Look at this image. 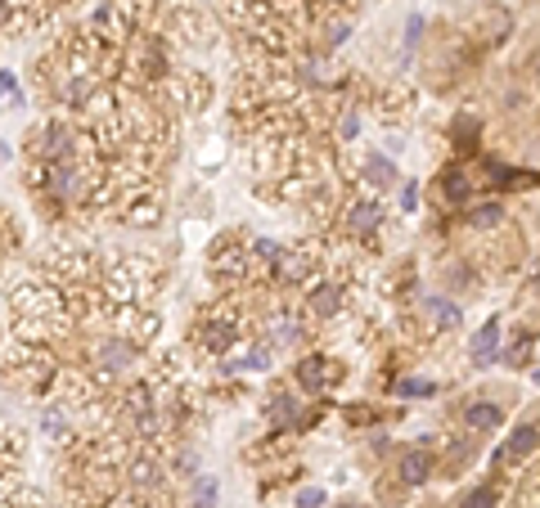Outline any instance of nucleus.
Wrapping results in <instances>:
<instances>
[{"mask_svg":"<svg viewBox=\"0 0 540 508\" xmlns=\"http://www.w3.org/2000/svg\"><path fill=\"white\" fill-rule=\"evenodd\" d=\"M243 342V315L234 306H208L194 320V346H202L208 355H226Z\"/></svg>","mask_w":540,"mask_h":508,"instance_id":"nucleus-1","label":"nucleus"},{"mask_svg":"<svg viewBox=\"0 0 540 508\" xmlns=\"http://www.w3.org/2000/svg\"><path fill=\"white\" fill-rule=\"evenodd\" d=\"M383 230V202L378 198H347L343 216H338V234L352 243H369Z\"/></svg>","mask_w":540,"mask_h":508,"instance_id":"nucleus-2","label":"nucleus"},{"mask_svg":"<svg viewBox=\"0 0 540 508\" xmlns=\"http://www.w3.org/2000/svg\"><path fill=\"white\" fill-rule=\"evenodd\" d=\"M343 306H347V283L343 279H315V283H306V293H302V311L311 315V320H338L343 315Z\"/></svg>","mask_w":540,"mask_h":508,"instance_id":"nucleus-3","label":"nucleus"},{"mask_svg":"<svg viewBox=\"0 0 540 508\" xmlns=\"http://www.w3.org/2000/svg\"><path fill=\"white\" fill-rule=\"evenodd\" d=\"M343 365H338V360H329V355H302L298 365H293V378L302 383V392L306 396H324L333 383H343Z\"/></svg>","mask_w":540,"mask_h":508,"instance_id":"nucleus-4","label":"nucleus"},{"mask_svg":"<svg viewBox=\"0 0 540 508\" xmlns=\"http://www.w3.org/2000/svg\"><path fill=\"white\" fill-rule=\"evenodd\" d=\"M266 418H270V427L302 432V427H306V405H302V396H293V392H275V396L266 401Z\"/></svg>","mask_w":540,"mask_h":508,"instance_id":"nucleus-5","label":"nucleus"},{"mask_svg":"<svg viewBox=\"0 0 540 508\" xmlns=\"http://www.w3.org/2000/svg\"><path fill=\"white\" fill-rule=\"evenodd\" d=\"M468 360L472 365H496L500 360V320H487L468 342Z\"/></svg>","mask_w":540,"mask_h":508,"instance_id":"nucleus-6","label":"nucleus"},{"mask_svg":"<svg viewBox=\"0 0 540 508\" xmlns=\"http://www.w3.org/2000/svg\"><path fill=\"white\" fill-rule=\"evenodd\" d=\"M361 185H369V189H392L396 180H401V171H396V163L387 158V154H369L365 163H361V176H356Z\"/></svg>","mask_w":540,"mask_h":508,"instance_id":"nucleus-7","label":"nucleus"},{"mask_svg":"<svg viewBox=\"0 0 540 508\" xmlns=\"http://www.w3.org/2000/svg\"><path fill=\"white\" fill-rule=\"evenodd\" d=\"M459 418H464L468 432H496V427L504 423V409H500L496 401H468Z\"/></svg>","mask_w":540,"mask_h":508,"instance_id":"nucleus-8","label":"nucleus"},{"mask_svg":"<svg viewBox=\"0 0 540 508\" xmlns=\"http://www.w3.org/2000/svg\"><path fill=\"white\" fill-rule=\"evenodd\" d=\"M472 185H478V180L468 176V167H464V163L446 167V171H441V180H437V189H441V198H446V202H468V198H472Z\"/></svg>","mask_w":540,"mask_h":508,"instance_id":"nucleus-9","label":"nucleus"},{"mask_svg":"<svg viewBox=\"0 0 540 508\" xmlns=\"http://www.w3.org/2000/svg\"><path fill=\"white\" fill-rule=\"evenodd\" d=\"M478 19H482V41H487V45H500V41L513 36V14H509L504 5H487Z\"/></svg>","mask_w":540,"mask_h":508,"instance_id":"nucleus-10","label":"nucleus"},{"mask_svg":"<svg viewBox=\"0 0 540 508\" xmlns=\"http://www.w3.org/2000/svg\"><path fill=\"white\" fill-rule=\"evenodd\" d=\"M396 468H401V481L405 486H424L433 477V455L428 450H401Z\"/></svg>","mask_w":540,"mask_h":508,"instance_id":"nucleus-11","label":"nucleus"},{"mask_svg":"<svg viewBox=\"0 0 540 508\" xmlns=\"http://www.w3.org/2000/svg\"><path fill=\"white\" fill-rule=\"evenodd\" d=\"M450 139H455L459 154H472V149H478V139H482V117L478 113H459L450 122Z\"/></svg>","mask_w":540,"mask_h":508,"instance_id":"nucleus-12","label":"nucleus"},{"mask_svg":"<svg viewBox=\"0 0 540 508\" xmlns=\"http://www.w3.org/2000/svg\"><path fill=\"white\" fill-rule=\"evenodd\" d=\"M424 315L433 320V329H437V333H446V329L455 333V329H459V320H464V315H459V306H455L450 298H437V293H433V298H424Z\"/></svg>","mask_w":540,"mask_h":508,"instance_id":"nucleus-13","label":"nucleus"},{"mask_svg":"<svg viewBox=\"0 0 540 508\" xmlns=\"http://www.w3.org/2000/svg\"><path fill=\"white\" fill-rule=\"evenodd\" d=\"M468 221H472V230H500V226H504V202H500V198L478 202V207L468 211Z\"/></svg>","mask_w":540,"mask_h":508,"instance_id":"nucleus-14","label":"nucleus"},{"mask_svg":"<svg viewBox=\"0 0 540 508\" xmlns=\"http://www.w3.org/2000/svg\"><path fill=\"white\" fill-rule=\"evenodd\" d=\"M396 396H405V401H428V396H437V383L433 378H401L396 383Z\"/></svg>","mask_w":540,"mask_h":508,"instance_id":"nucleus-15","label":"nucleus"},{"mask_svg":"<svg viewBox=\"0 0 540 508\" xmlns=\"http://www.w3.org/2000/svg\"><path fill=\"white\" fill-rule=\"evenodd\" d=\"M194 508H217V481L212 477L194 481Z\"/></svg>","mask_w":540,"mask_h":508,"instance_id":"nucleus-16","label":"nucleus"},{"mask_svg":"<svg viewBox=\"0 0 540 508\" xmlns=\"http://www.w3.org/2000/svg\"><path fill=\"white\" fill-rule=\"evenodd\" d=\"M464 508H496V490H491V486H482V490H472V495L464 499Z\"/></svg>","mask_w":540,"mask_h":508,"instance_id":"nucleus-17","label":"nucleus"},{"mask_svg":"<svg viewBox=\"0 0 540 508\" xmlns=\"http://www.w3.org/2000/svg\"><path fill=\"white\" fill-rule=\"evenodd\" d=\"M401 207H405V211H415V207H419V185H415V180H405V185H401Z\"/></svg>","mask_w":540,"mask_h":508,"instance_id":"nucleus-18","label":"nucleus"},{"mask_svg":"<svg viewBox=\"0 0 540 508\" xmlns=\"http://www.w3.org/2000/svg\"><path fill=\"white\" fill-rule=\"evenodd\" d=\"M324 504V490L320 486H306L302 495H298V508H320Z\"/></svg>","mask_w":540,"mask_h":508,"instance_id":"nucleus-19","label":"nucleus"},{"mask_svg":"<svg viewBox=\"0 0 540 508\" xmlns=\"http://www.w3.org/2000/svg\"><path fill=\"white\" fill-rule=\"evenodd\" d=\"M19 91V77H14V72H0V99H10Z\"/></svg>","mask_w":540,"mask_h":508,"instance_id":"nucleus-20","label":"nucleus"},{"mask_svg":"<svg viewBox=\"0 0 540 508\" xmlns=\"http://www.w3.org/2000/svg\"><path fill=\"white\" fill-rule=\"evenodd\" d=\"M10 158H14V149H10L5 139H0V163H10Z\"/></svg>","mask_w":540,"mask_h":508,"instance_id":"nucleus-21","label":"nucleus"},{"mask_svg":"<svg viewBox=\"0 0 540 508\" xmlns=\"http://www.w3.org/2000/svg\"><path fill=\"white\" fill-rule=\"evenodd\" d=\"M527 67H531V77L540 82V54H531V63H527Z\"/></svg>","mask_w":540,"mask_h":508,"instance_id":"nucleus-22","label":"nucleus"},{"mask_svg":"<svg viewBox=\"0 0 540 508\" xmlns=\"http://www.w3.org/2000/svg\"><path fill=\"white\" fill-rule=\"evenodd\" d=\"M536 293H540V261H536Z\"/></svg>","mask_w":540,"mask_h":508,"instance_id":"nucleus-23","label":"nucleus"},{"mask_svg":"<svg viewBox=\"0 0 540 508\" xmlns=\"http://www.w3.org/2000/svg\"><path fill=\"white\" fill-rule=\"evenodd\" d=\"M338 508H365V504H338Z\"/></svg>","mask_w":540,"mask_h":508,"instance_id":"nucleus-24","label":"nucleus"}]
</instances>
